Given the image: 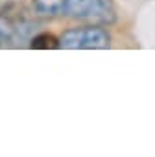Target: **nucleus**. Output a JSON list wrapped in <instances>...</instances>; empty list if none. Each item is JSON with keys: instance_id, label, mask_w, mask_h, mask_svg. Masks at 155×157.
I'll return each mask as SVG.
<instances>
[{"instance_id": "obj_1", "label": "nucleus", "mask_w": 155, "mask_h": 157, "mask_svg": "<svg viewBox=\"0 0 155 157\" xmlns=\"http://www.w3.org/2000/svg\"><path fill=\"white\" fill-rule=\"evenodd\" d=\"M59 46L66 50H104L111 46V35L100 24L68 28L61 33Z\"/></svg>"}, {"instance_id": "obj_2", "label": "nucleus", "mask_w": 155, "mask_h": 157, "mask_svg": "<svg viewBox=\"0 0 155 157\" xmlns=\"http://www.w3.org/2000/svg\"><path fill=\"white\" fill-rule=\"evenodd\" d=\"M65 17L100 26H107L116 19L113 0H66Z\"/></svg>"}, {"instance_id": "obj_3", "label": "nucleus", "mask_w": 155, "mask_h": 157, "mask_svg": "<svg viewBox=\"0 0 155 157\" xmlns=\"http://www.w3.org/2000/svg\"><path fill=\"white\" fill-rule=\"evenodd\" d=\"M66 0H32V10L35 17L41 19H55L65 17Z\"/></svg>"}, {"instance_id": "obj_4", "label": "nucleus", "mask_w": 155, "mask_h": 157, "mask_svg": "<svg viewBox=\"0 0 155 157\" xmlns=\"http://www.w3.org/2000/svg\"><path fill=\"white\" fill-rule=\"evenodd\" d=\"M15 41H17V35H15V21L0 15V46H2V44H9V43H15Z\"/></svg>"}, {"instance_id": "obj_5", "label": "nucleus", "mask_w": 155, "mask_h": 157, "mask_svg": "<svg viewBox=\"0 0 155 157\" xmlns=\"http://www.w3.org/2000/svg\"><path fill=\"white\" fill-rule=\"evenodd\" d=\"M30 46L35 50H52L59 46V39H55L50 33H37L30 39Z\"/></svg>"}, {"instance_id": "obj_6", "label": "nucleus", "mask_w": 155, "mask_h": 157, "mask_svg": "<svg viewBox=\"0 0 155 157\" xmlns=\"http://www.w3.org/2000/svg\"><path fill=\"white\" fill-rule=\"evenodd\" d=\"M22 0H0V15L15 19L22 13Z\"/></svg>"}]
</instances>
